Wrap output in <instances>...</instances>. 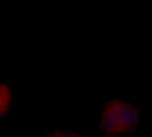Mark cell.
Returning <instances> with one entry per match:
<instances>
[{
	"mask_svg": "<svg viewBox=\"0 0 152 137\" xmlns=\"http://www.w3.org/2000/svg\"><path fill=\"white\" fill-rule=\"evenodd\" d=\"M140 111L121 100L108 102L102 111L100 129L104 136H116L134 132L139 123Z\"/></svg>",
	"mask_w": 152,
	"mask_h": 137,
	"instance_id": "6da1fadb",
	"label": "cell"
},
{
	"mask_svg": "<svg viewBox=\"0 0 152 137\" xmlns=\"http://www.w3.org/2000/svg\"><path fill=\"white\" fill-rule=\"evenodd\" d=\"M0 109H1V117L4 118V115L7 114V112L10 110L12 95V92L9 88V86L4 83L1 84L0 86Z\"/></svg>",
	"mask_w": 152,
	"mask_h": 137,
	"instance_id": "7a4b0ae2",
	"label": "cell"
},
{
	"mask_svg": "<svg viewBox=\"0 0 152 137\" xmlns=\"http://www.w3.org/2000/svg\"><path fill=\"white\" fill-rule=\"evenodd\" d=\"M45 137H82L81 136L69 130H56L47 134Z\"/></svg>",
	"mask_w": 152,
	"mask_h": 137,
	"instance_id": "3957f363",
	"label": "cell"
}]
</instances>
